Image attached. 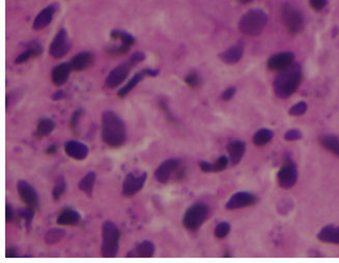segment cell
<instances>
[{"mask_svg":"<svg viewBox=\"0 0 339 263\" xmlns=\"http://www.w3.org/2000/svg\"><path fill=\"white\" fill-rule=\"evenodd\" d=\"M102 139L112 148L120 147L126 140L124 121L112 110H106L102 114Z\"/></svg>","mask_w":339,"mask_h":263,"instance_id":"cell-1","label":"cell"},{"mask_svg":"<svg viewBox=\"0 0 339 263\" xmlns=\"http://www.w3.org/2000/svg\"><path fill=\"white\" fill-rule=\"evenodd\" d=\"M303 74L300 64H291L287 69L281 71L274 81V92L278 98L286 99L290 97L302 81Z\"/></svg>","mask_w":339,"mask_h":263,"instance_id":"cell-2","label":"cell"},{"mask_svg":"<svg viewBox=\"0 0 339 263\" xmlns=\"http://www.w3.org/2000/svg\"><path fill=\"white\" fill-rule=\"evenodd\" d=\"M145 59V54L143 52H135L128 60L118 64L114 68L106 78L105 85L108 89H116L119 86L131 73L132 69L136 67L138 63L142 62Z\"/></svg>","mask_w":339,"mask_h":263,"instance_id":"cell-3","label":"cell"},{"mask_svg":"<svg viewBox=\"0 0 339 263\" xmlns=\"http://www.w3.org/2000/svg\"><path fill=\"white\" fill-rule=\"evenodd\" d=\"M120 231L112 221L104 222L102 226V256L104 258L116 257L119 249Z\"/></svg>","mask_w":339,"mask_h":263,"instance_id":"cell-4","label":"cell"},{"mask_svg":"<svg viewBox=\"0 0 339 263\" xmlns=\"http://www.w3.org/2000/svg\"><path fill=\"white\" fill-rule=\"evenodd\" d=\"M268 22L267 14L262 10H251L241 19L240 30L247 35L256 36L262 33Z\"/></svg>","mask_w":339,"mask_h":263,"instance_id":"cell-5","label":"cell"},{"mask_svg":"<svg viewBox=\"0 0 339 263\" xmlns=\"http://www.w3.org/2000/svg\"><path fill=\"white\" fill-rule=\"evenodd\" d=\"M208 207L201 202L190 206L183 216V225L189 230H197L206 220Z\"/></svg>","mask_w":339,"mask_h":263,"instance_id":"cell-6","label":"cell"},{"mask_svg":"<svg viewBox=\"0 0 339 263\" xmlns=\"http://www.w3.org/2000/svg\"><path fill=\"white\" fill-rule=\"evenodd\" d=\"M281 19L292 35L298 34L303 29V17L299 11H296L289 5H284L281 9Z\"/></svg>","mask_w":339,"mask_h":263,"instance_id":"cell-7","label":"cell"},{"mask_svg":"<svg viewBox=\"0 0 339 263\" xmlns=\"http://www.w3.org/2000/svg\"><path fill=\"white\" fill-rule=\"evenodd\" d=\"M146 179V172H143L140 175H136L135 173L126 174L122 184V194L125 197H133L143 189Z\"/></svg>","mask_w":339,"mask_h":263,"instance_id":"cell-8","label":"cell"},{"mask_svg":"<svg viewBox=\"0 0 339 263\" xmlns=\"http://www.w3.org/2000/svg\"><path fill=\"white\" fill-rule=\"evenodd\" d=\"M71 49V41L65 29H60L52 40L49 47V53L52 57L59 59L67 55Z\"/></svg>","mask_w":339,"mask_h":263,"instance_id":"cell-9","label":"cell"},{"mask_svg":"<svg viewBox=\"0 0 339 263\" xmlns=\"http://www.w3.org/2000/svg\"><path fill=\"white\" fill-rule=\"evenodd\" d=\"M278 184L283 189H289L293 187V185L298 179V172H296V167L291 160H286L282 165L281 169L277 175Z\"/></svg>","mask_w":339,"mask_h":263,"instance_id":"cell-10","label":"cell"},{"mask_svg":"<svg viewBox=\"0 0 339 263\" xmlns=\"http://www.w3.org/2000/svg\"><path fill=\"white\" fill-rule=\"evenodd\" d=\"M181 160L180 159H168L165 160L155 171V178L160 184H167L171 180L172 175L176 173L179 168L181 167Z\"/></svg>","mask_w":339,"mask_h":263,"instance_id":"cell-11","label":"cell"},{"mask_svg":"<svg viewBox=\"0 0 339 263\" xmlns=\"http://www.w3.org/2000/svg\"><path fill=\"white\" fill-rule=\"evenodd\" d=\"M159 73H160V71L155 70V69H144V70L138 72L129 80L128 83H126L124 86H122L121 89L117 92V97L120 99L125 98L145 77H157L159 75Z\"/></svg>","mask_w":339,"mask_h":263,"instance_id":"cell-12","label":"cell"},{"mask_svg":"<svg viewBox=\"0 0 339 263\" xmlns=\"http://www.w3.org/2000/svg\"><path fill=\"white\" fill-rule=\"evenodd\" d=\"M17 191L22 201L26 206L37 209L39 205V198L35 189L25 181H19L17 184Z\"/></svg>","mask_w":339,"mask_h":263,"instance_id":"cell-13","label":"cell"},{"mask_svg":"<svg viewBox=\"0 0 339 263\" xmlns=\"http://www.w3.org/2000/svg\"><path fill=\"white\" fill-rule=\"evenodd\" d=\"M258 197L248 192H239L236 193L230 197V199L227 201L225 207L229 210L239 209L243 207H248L251 205H254L258 202Z\"/></svg>","mask_w":339,"mask_h":263,"instance_id":"cell-14","label":"cell"},{"mask_svg":"<svg viewBox=\"0 0 339 263\" xmlns=\"http://www.w3.org/2000/svg\"><path fill=\"white\" fill-rule=\"evenodd\" d=\"M66 154L77 161H82L87 159L90 154V148L82 142H78L75 140H70L65 144Z\"/></svg>","mask_w":339,"mask_h":263,"instance_id":"cell-15","label":"cell"},{"mask_svg":"<svg viewBox=\"0 0 339 263\" xmlns=\"http://www.w3.org/2000/svg\"><path fill=\"white\" fill-rule=\"evenodd\" d=\"M294 55L291 52H282L273 55L268 60V68L272 71H283L293 63Z\"/></svg>","mask_w":339,"mask_h":263,"instance_id":"cell-16","label":"cell"},{"mask_svg":"<svg viewBox=\"0 0 339 263\" xmlns=\"http://www.w3.org/2000/svg\"><path fill=\"white\" fill-rule=\"evenodd\" d=\"M95 61V55L90 51H83L78 54H76L72 60L71 65L74 71L82 72L88 70L90 67L94 64Z\"/></svg>","mask_w":339,"mask_h":263,"instance_id":"cell-17","label":"cell"},{"mask_svg":"<svg viewBox=\"0 0 339 263\" xmlns=\"http://www.w3.org/2000/svg\"><path fill=\"white\" fill-rule=\"evenodd\" d=\"M156 247L153 242L144 240L140 243L135 250L130 251L125 255L126 258H152L155 255Z\"/></svg>","mask_w":339,"mask_h":263,"instance_id":"cell-18","label":"cell"},{"mask_svg":"<svg viewBox=\"0 0 339 263\" xmlns=\"http://www.w3.org/2000/svg\"><path fill=\"white\" fill-rule=\"evenodd\" d=\"M72 70L73 69H72L71 63L62 62V63L57 64L53 69L52 74H51V79H52V82L54 83V85H56V86L63 85L68 81Z\"/></svg>","mask_w":339,"mask_h":263,"instance_id":"cell-19","label":"cell"},{"mask_svg":"<svg viewBox=\"0 0 339 263\" xmlns=\"http://www.w3.org/2000/svg\"><path fill=\"white\" fill-rule=\"evenodd\" d=\"M54 14H55V7L54 6H49L46 9H44L34 19L33 28L36 29V30L46 28L51 23Z\"/></svg>","mask_w":339,"mask_h":263,"instance_id":"cell-20","label":"cell"},{"mask_svg":"<svg viewBox=\"0 0 339 263\" xmlns=\"http://www.w3.org/2000/svg\"><path fill=\"white\" fill-rule=\"evenodd\" d=\"M81 220V214L72 209V208H67L63 211L60 212V214L57 216L56 223L60 226H74L78 224Z\"/></svg>","mask_w":339,"mask_h":263,"instance_id":"cell-21","label":"cell"},{"mask_svg":"<svg viewBox=\"0 0 339 263\" xmlns=\"http://www.w3.org/2000/svg\"><path fill=\"white\" fill-rule=\"evenodd\" d=\"M227 150L229 154V159L230 162L234 165H237L241 162L245 150H246V144L244 141L241 140H235L229 142L228 146H227Z\"/></svg>","mask_w":339,"mask_h":263,"instance_id":"cell-22","label":"cell"},{"mask_svg":"<svg viewBox=\"0 0 339 263\" xmlns=\"http://www.w3.org/2000/svg\"><path fill=\"white\" fill-rule=\"evenodd\" d=\"M244 53V49L241 45H236L230 47L229 49L225 50L224 52L219 54L220 59L227 64H234L241 60Z\"/></svg>","mask_w":339,"mask_h":263,"instance_id":"cell-23","label":"cell"},{"mask_svg":"<svg viewBox=\"0 0 339 263\" xmlns=\"http://www.w3.org/2000/svg\"><path fill=\"white\" fill-rule=\"evenodd\" d=\"M317 238L326 244L339 245V227L328 225L324 227L317 234Z\"/></svg>","mask_w":339,"mask_h":263,"instance_id":"cell-24","label":"cell"},{"mask_svg":"<svg viewBox=\"0 0 339 263\" xmlns=\"http://www.w3.org/2000/svg\"><path fill=\"white\" fill-rule=\"evenodd\" d=\"M43 52V48H41L40 45H38L37 42H31L29 43V47L27 50L22 52L19 56L16 57L15 63L16 64H22L26 61H28L30 58L37 57Z\"/></svg>","mask_w":339,"mask_h":263,"instance_id":"cell-25","label":"cell"},{"mask_svg":"<svg viewBox=\"0 0 339 263\" xmlns=\"http://www.w3.org/2000/svg\"><path fill=\"white\" fill-rule=\"evenodd\" d=\"M55 126H56V124L52 119L47 118V117L40 118L37 123V127H36V136L41 138V137H46V136L50 135L54 130Z\"/></svg>","mask_w":339,"mask_h":263,"instance_id":"cell-26","label":"cell"},{"mask_svg":"<svg viewBox=\"0 0 339 263\" xmlns=\"http://www.w3.org/2000/svg\"><path fill=\"white\" fill-rule=\"evenodd\" d=\"M96 179H97V175L95 172L91 171L89 172L86 177H84L80 182H79V189L83 192L86 193L87 195H89L90 197L93 195L94 192V187H95V183H96Z\"/></svg>","mask_w":339,"mask_h":263,"instance_id":"cell-27","label":"cell"},{"mask_svg":"<svg viewBox=\"0 0 339 263\" xmlns=\"http://www.w3.org/2000/svg\"><path fill=\"white\" fill-rule=\"evenodd\" d=\"M321 145L328 151L339 157V138L334 135H326L320 138Z\"/></svg>","mask_w":339,"mask_h":263,"instance_id":"cell-28","label":"cell"},{"mask_svg":"<svg viewBox=\"0 0 339 263\" xmlns=\"http://www.w3.org/2000/svg\"><path fill=\"white\" fill-rule=\"evenodd\" d=\"M66 233V230L62 228H52L46 232L45 242L47 245H55L65 238Z\"/></svg>","mask_w":339,"mask_h":263,"instance_id":"cell-29","label":"cell"},{"mask_svg":"<svg viewBox=\"0 0 339 263\" xmlns=\"http://www.w3.org/2000/svg\"><path fill=\"white\" fill-rule=\"evenodd\" d=\"M273 137V132L268 128H262L258 130L253 136V143L258 146L266 145Z\"/></svg>","mask_w":339,"mask_h":263,"instance_id":"cell-30","label":"cell"},{"mask_svg":"<svg viewBox=\"0 0 339 263\" xmlns=\"http://www.w3.org/2000/svg\"><path fill=\"white\" fill-rule=\"evenodd\" d=\"M110 37L112 39H119L122 43H125V45L128 46H132L135 42V37L132 34L122 30H112L110 33Z\"/></svg>","mask_w":339,"mask_h":263,"instance_id":"cell-31","label":"cell"},{"mask_svg":"<svg viewBox=\"0 0 339 263\" xmlns=\"http://www.w3.org/2000/svg\"><path fill=\"white\" fill-rule=\"evenodd\" d=\"M67 190V182L65 180L63 177H59L57 178L56 182H55V185H54V188L52 190V198L54 201H58L62 195L65 194Z\"/></svg>","mask_w":339,"mask_h":263,"instance_id":"cell-32","label":"cell"},{"mask_svg":"<svg viewBox=\"0 0 339 263\" xmlns=\"http://www.w3.org/2000/svg\"><path fill=\"white\" fill-rule=\"evenodd\" d=\"M34 212H35V209L30 208L28 206L26 208H21L18 211L19 216L24 221L26 229H28V230L31 227V224H32V221H33V216H34Z\"/></svg>","mask_w":339,"mask_h":263,"instance_id":"cell-33","label":"cell"},{"mask_svg":"<svg viewBox=\"0 0 339 263\" xmlns=\"http://www.w3.org/2000/svg\"><path fill=\"white\" fill-rule=\"evenodd\" d=\"M130 47L131 46H128V45H125V43L121 42V45H119V46H108V47H106L105 51L108 55H111V56H121V55H124V54H126L130 51Z\"/></svg>","mask_w":339,"mask_h":263,"instance_id":"cell-34","label":"cell"},{"mask_svg":"<svg viewBox=\"0 0 339 263\" xmlns=\"http://www.w3.org/2000/svg\"><path fill=\"white\" fill-rule=\"evenodd\" d=\"M185 82L191 89H197V87L201 85L202 79L197 72H191L186 76Z\"/></svg>","mask_w":339,"mask_h":263,"instance_id":"cell-35","label":"cell"},{"mask_svg":"<svg viewBox=\"0 0 339 263\" xmlns=\"http://www.w3.org/2000/svg\"><path fill=\"white\" fill-rule=\"evenodd\" d=\"M159 106H160V108L162 109V111H163V113H164L166 119H167L169 122H172V123H178V119L176 118V116L174 115V113L172 112V110L169 109V106H168V104H167V102H166L165 100H163V99L160 100V102H159Z\"/></svg>","mask_w":339,"mask_h":263,"instance_id":"cell-36","label":"cell"},{"mask_svg":"<svg viewBox=\"0 0 339 263\" xmlns=\"http://www.w3.org/2000/svg\"><path fill=\"white\" fill-rule=\"evenodd\" d=\"M229 231H230V225L226 222H222L216 226L214 233H215L216 237L224 238L225 236H227Z\"/></svg>","mask_w":339,"mask_h":263,"instance_id":"cell-37","label":"cell"},{"mask_svg":"<svg viewBox=\"0 0 339 263\" xmlns=\"http://www.w3.org/2000/svg\"><path fill=\"white\" fill-rule=\"evenodd\" d=\"M306 111H307V104L305 102H300L290 108L289 114L292 116H300L303 115Z\"/></svg>","mask_w":339,"mask_h":263,"instance_id":"cell-38","label":"cell"},{"mask_svg":"<svg viewBox=\"0 0 339 263\" xmlns=\"http://www.w3.org/2000/svg\"><path fill=\"white\" fill-rule=\"evenodd\" d=\"M228 162H229V160L225 156L218 158V160L213 164V172H220V171L225 170L228 166Z\"/></svg>","mask_w":339,"mask_h":263,"instance_id":"cell-39","label":"cell"},{"mask_svg":"<svg viewBox=\"0 0 339 263\" xmlns=\"http://www.w3.org/2000/svg\"><path fill=\"white\" fill-rule=\"evenodd\" d=\"M83 114V110L82 109H78L76 110L72 117H71V120H70V127L71 129L74 132V133H76L77 132V128H78V124H79V121H80V118Z\"/></svg>","mask_w":339,"mask_h":263,"instance_id":"cell-40","label":"cell"},{"mask_svg":"<svg viewBox=\"0 0 339 263\" xmlns=\"http://www.w3.org/2000/svg\"><path fill=\"white\" fill-rule=\"evenodd\" d=\"M284 138L287 141H295L302 138V133L298 129H290L284 135Z\"/></svg>","mask_w":339,"mask_h":263,"instance_id":"cell-41","label":"cell"},{"mask_svg":"<svg viewBox=\"0 0 339 263\" xmlns=\"http://www.w3.org/2000/svg\"><path fill=\"white\" fill-rule=\"evenodd\" d=\"M14 218H15L14 210H13L12 206L9 203H7L6 204V221H7V223H12L14 221Z\"/></svg>","mask_w":339,"mask_h":263,"instance_id":"cell-42","label":"cell"},{"mask_svg":"<svg viewBox=\"0 0 339 263\" xmlns=\"http://www.w3.org/2000/svg\"><path fill=\"white\" fill-rule=\"evenodd\" d=\"M236 92H237V89H236V87H229V89H227L226 91H224L223 92V94H222V99L224 100V101H230L232 98H234V96L236 95Z\"/></svg>","mask_w":339,"mask_h":263,"instance_id":"cell-43","label":"cell"},{"mask_svg":"<svg viewBox=\"0 0 339 263\" xmlns=\"http://www.w3.org/2000/svg\"><path fill=\"white\" fill-rule=\"evenodd\" d=\"M310 5L315 11H322L327 5V0H310Z\"/></svg>","mask_w":339,"mask_h":263,"instance_id":"cell-44","label":"cell"},{"mask_svg":"<svg viewBox=\"0 0 339 263\" xmlns=\"http://www.w3.org/2000/svg\"><path fill=\"white\" fill-rule=\"evenodd\" d=\"M199 167H200L201 171H203V172H206V173L207 172H213V164H210L206 161H201L199 163Z\"/></svg>","mask_w":339,"mask_h":263,"instance_id":"cell-45","label":"cell"},{"mask_svg":"<svg viewBox=\"0 0 339 263\" xmlns=\"http://www.w3.org/2000/svg\"><path fill=\"white\" fill-rule=\"evenodd\" d=\"M6 257L7 258H17V257H19L17 249L15 247L8 248L7 251H6Z\"/></svg>","mask_w":339,"mask_h":263,"instance_id":"cell-46","label":"cell"},{"mask_svg":"<svg viewBox=\"0 0 339 263\" xmlns=\"http://www.w3.org/2000/svg\"><path fill=\"white\" fill-rule=\"evenodd\" d=\"M56 151H57V145H55V144H51L46 148L47 155H54V154H56Z\"/></svg>","mask_w":339,"mask_h":263,"instance_id":"cell-47","label":"cell"},{"mask_svg":"<svg viewBox=\"0 0 339 263\" xmlns=\"http://www.w3.org/2000/svg\"><path fill=\"white\" fill-rule=\"evenodd\" d=\"M65 97V92L63 91H60V92H57L54 96H53V100L57 101V100H60Z\"/></svg>","mask_w":339,"mask_h":263,"instance_id":"cell-48","label":"cell"},{"mask_svg":"<svg viewBox=\"0 0 339 263\" xmlns=\"http://www.w3.org/2000/svg\"><path fill=\"white\" fill-rule=\"evenodd\" d=\"M239 2L242 3V4H248V3L252 2V0H239Z\"/></svg>","mask_w":339,"mask_h":263,"instance_id":"cell-49","label":"cell"},{"mask_svg":"<svg viewBox=\"0 0 339 263\" xmlns=\"http://www.w3.org/2000/svg\"><path fill=\"white\" fill-rule=\"evenodd\" d=\"M223 257H226V258H228V257H231V255H230L229 253H225V254L223 255Z\"/></svg>","mask_w":339,"mask_h":263,"instance_id":"cell-50","label":"cell"}]
</instances>
